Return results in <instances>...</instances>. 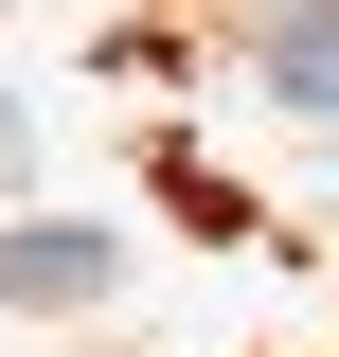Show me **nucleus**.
Returning <instances> with one entry per match:
<instances>
[{
    "mask_svg": "<svg viewBox=\"0 0 339 357\" xmlns=\"http://www.w3.org/2000/svg\"><path fill=\"white\" fill-rule=\"evenodd\" d=\"M126 286V232H89V215H18L0 232V304H107Z\"/></svg>",
    "mask_w": 339,
    "mask_h": 357,
    "instance_id": "nucleus-1",
    "label": "nucleus"
},
{
    "mask_svg": "<svg viewBox=\"0 0 339 357\" xmlns=\"http://www.w3.org/2000/svg\"><path fill=\"white\" fill-rule=\"evenodd\" d=\"M250 72H268V107H322L339 126V0H268L250 18Z\"/></svg>",
    "mask_w": 339,
    "mask_h": 357,
    "instance_id": "nucleus-2",
    "label": "nucleus"
},
{
    "mask_svg": "<svg viewBox=\"0 0 339 357\" xmlns=\"http://www.w3.org/2000/svg\"><path fill=\"white\" fill-rule=\"evenodd\" d=\"M0 161H36V107H18V89H0Z\"/></svg>",
    "mask_w": 339,
    "mask_h": 357,
    "instance_id": "nucleus-3",
    "label": "nucleus"
}]
</instances>
